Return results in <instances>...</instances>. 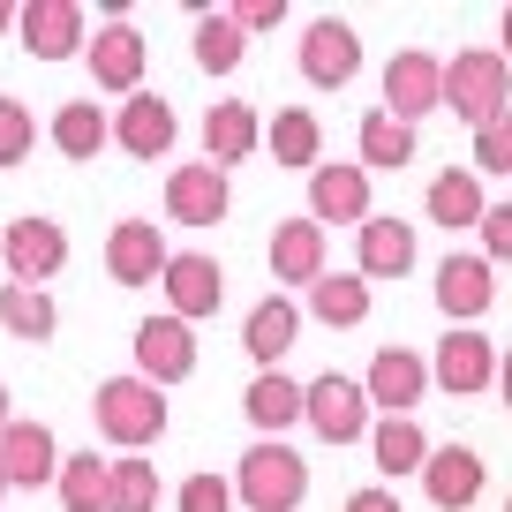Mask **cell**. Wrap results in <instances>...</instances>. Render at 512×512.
<instances>
[{"label":"cell","mask_w":512,"mask_h":512,"mask_svg":"<svg viewBox=\"0 0 512 512\" xmlns=\"http://www.w3.org/2000/svg\"><path fill=\"white\" fill-rule=\"evenodd\" d=\"M302 422L324 437V445H354V437H369V392L332 369V377L302 384Z\"/></svg>","instance_id":"cell-4"},{"label":"cell","mask_w":512,"mask_h":512,"mask_svg":"<svg viewBox=\"0 0 512 512\" xmlns=\"http://www.w3.org/2000/svg\"><path fill=\"white\" fill-rule=\"evenodd\" d=\"M347 512H400V497H392V490H354Z\"/></svg>","instance_id":"cell-41"},{"label":"cell","mask_w":512,"mask_h":512,"mask_svg":"<svg viewBox=\"0 0 512 512\" xmlns=\"http://www.w3.org/2000/svg\"><path fill=\"white\" fill-rule=\"evenodd\" d=\"M113 144H121L128 159H166V151H174V106H166L159 91H136L113 113Z\"/></svg>","instance_id":"cell-17"},{"label":"cell","mask_w":512,"mask_h":512,"mask_svg":"<svg viewBox=\"0 0 512 512\" xmlns=\"http://www.w3.org/2000/svg\"><path fill=\"white\" fill-rule=\"evenodd\" d=\"M61 475V445H53L46 422H8L0 430V482L8 490H38V482Z\"/></svg>","instance_id":"cell-12"},{"label":"cell","mask_w":512,"mask_h":512,"mask_svg":"<svg viewBox=\"0 0 512 512\" xmlns=\"http://www.w3.org/2000/svg\"><path fill=\"white\" fill-rule=\"evenodd\" d=\"M497 38H505V61H512V8H505V23H497Z\"/></svg>","instance_id":"cell-43"},{"label":"cell","mask_w":512,"mask_h":512,"mask_svg":"<svg viewBox=\"0 0 512 512\" xmlns=\"http://www.w3.org/2000/svg\"><path fill=\"white\" fill-rule=\"evenodd\" d=\"M369 452H377L384 475H407V467L430 460V437L415 430V415H407V422H369Z\"/></svg>","instance_id":"cell-33"},{"label":"cell","mask_w":512,"mask_h":512,"mask_svg":"<svg viewBox=\"0 0 512 512\" xmlns=\"http://www.w3.org/2000/svg\"><path fill=\"white\" fill-rule=\"evenodd\" d=\"M174 505H181V512H234V482H219V475H189Z\"/></svg>","instance_id":"cell-38"},{"label":"cell","mask_w":512,"mask_h":512,"mask_svg":"<svg viewBox=\"0 0 512 512\" xmlns=\"http://www.w3.org/2000/svg\"><path fill=\"white\" fill-rule=\"evenodd\" d=\"M234 497L249 512H294L309 497V460L294 445H279V437H264V445L241 452V475H234Z\"/></svg>","instance_id":"cell-2"},{"label":"cell","mask_w":512,"mask_h":512,"mask_svg":"<svg viewBox=\"0 0 512 512\" xmlns=\"http://www.w3.org/2000/svg\"><path fill=\"white\" fill-rule=\"evenodd\" d=\"M189 369H196V332L181 317H144L136 324V377L144 384L166 392V384H181Z\"/></svg>","instance_id":"cell-9"},{"label":"cell","mask_w":512,"mask_h":512,"mask_svg":"<svg viewBox=\"0 0 512 512\" xmlns=\"http://www.w3.org/2000/svg\"><path fill=\"white\" fill-rule=\"evenodd\" d=\"M497 392H505V407H512V347L497 354Z\"/></svg>","instance_id":"cell-42"},{"label":"cell","mask_w":512,"mask_h":512,"mask_svg":"<svg viewBox=\"0 0 512 512\" xmlns=\"http://www.w3.org/2000/svg\"><path fill=\"white\" fill-rule=\"evenodd\" d=\"M445 113H460V121L490 128L497 113L512 106V61L505 53H452L445 61V98H437Z\"/></svg>","instance_id":"cell-3"},{"label":"cell","mask_w":512,"mask_h":512,"mask_svg":"<svg viewBox=\"0 0 512 512\" xmlns=\"http://www.w3.org/2000/svg\"><path fill=\"white\" fill-rule=\"evenodd\" d=\"M106 144H113V121L98 106H83V98H76V106L53 113V151H61V159H98Z\"/></svg>","instance_id":"cell-30"},{"label":"cell","mask_w":512,"mask_h":512,"mask_svg":"<svg viewBox=\"0 0 512 512\" xmlns=\"http://www.w3.org/2000/svg\"><path fill=\"white\" fill-rule=\"evenodd\" d=\"M505 512H512V497H505Z\"/></svg>","instance_id":"cell-47"},{"label":"cell","mask_w":512,"mask_h":512,"mask_svg":"<svg viewBox=\"0 0 512 512\" xmlns=\"http://www.w3.org/2000/svg\"><path fill=\"white\" fill-rule=\"evenodd\" d=\"M159 287H166V302H174L181 324L211 317V309L226 302V272H219V256H204V249H174L166 272H159Z\"/></svg>","instance_id":"cell-8"},{"label":"cell","mask_w":512,"mask_h":512,"mask_svg":"<svg viewBox=\"0 0 512 512\" xmlns=\"http://www.w3.org/2000/svg\"><path fill=\"white\" fill-rule=\"evenodd\" d=\"M490 302H497L490 264H482V256H460V249H452L445 264H437V309H445L452 324H475Z\"/></svg>","instance_id":"cell-18"},{"label":"cell","mask_w":512,"mask_h":512,"mask_svg":"<svg viewBox=\"0 0 512 512\" xmlns=\"http://www.w3.org/2000/svg\"><path fill=\"white\" fill-rule=\"evenodd\" d=\"M294 332H302V309H294L287 294H272V302H256L249 317H241V347H249L256 369H279V354L294 347Z\"/></svg>","instance_id":"cell-23"},{"label":"cell","mask_w":512,"mask_h":512,"mask_svg":"<svg viewBox=\"0 0 512 512\" xmlns=\"http://www.w3.org/2000/svg\"><path fill=\"white\" fill-rule=\"evenodd\" d=\"M264 144H272L279 166H302V174H317V151H324V128L309 106H279V121L264 128Z\"/></svg>","instance_id":"cell-26"},{"label":"cell","mask_w":512,"mask_h":512,"mask_svg":"<svg viewBox=\"0 0 512 512\" xmlns=\"http://www.w3.org/2000/svg\"><path fill=\"white\" fill-rule=\"evenodd\" d=\"M241 415H249L264 437H279L287 422H302V384H294L287 369H256V384H249V400H241Z\"/></svg>","instance_id":"cell-25"},{"label":"cell","mask_w":512,"mask_h":512,"mask_svg":"<svg viewBox=\"0 0 512 512\" xmlns=\"http://www.w3.org/2000/svg\"><path fill=\"white\" fill-rule=\"evenodd\" d=\"M0 497H8V482H0Z\"/></svg>","instance_id":"cell-46"},{"label":"cell","mask_w":512,"mask_h":512,"mask_svg":"<svg viewBox=\"0 0 512 512\" xmlns=\"http://www.w3.org/2000/svg\"><path fill=\"white\" fill-rule=\"evenodd\" d=\"M415 159V128L407 121H392V113H369L362 121V174H400V166Z\"/></svg>","instance_id":"cell-29"},{"label":"cell","mask_w":512,"mask_h":512,"mask_svg":"<svg viewBox=\"0 0 512 512\" xmlns=\"http://www.w3.org/2000/svg\"><path fill=\"white\" fill-rule=\"evenodd\" d=\"M354 68H362V38H354V23L317 16L309 38H302V76L317 83V91H339V83H354Z\"/></svg>","instance_id":"cell-13"},{"label":"cell","mask_w":512,"mask_h":512,"mask_svg":"<svg viewBox=\"0 0 512 512\" xmlns=\"http://www.w3.org/2000/svg\"><path fill=\"white\" fill-rule=\"evenodd\" d=\"M362 392H369V407H384V422H407V407H422V392H430V362L415 347H377Z\"/></svg>","instance_id":"cell-7"},{"label":"cell","mask_w":512,"mask_h":512,"mask_svg":"<svg viewBox=\"0 0 512 512\" xmlns=\"http://www.w3.org/2000/svg\"><path fill=\"white\" fill-rule=\"evenodd\" d=\"M482 211H490V196H482L475 174L452 166V174L430 181V226H452V234H460V226H482Z\"/></svg>","instance_id":"cell-27"},{"label":"cell","mask_w":512,"mask_h":512,"mask_svg":"<svg viewBox=\"0 0 512 512\" xmlns=\"http://www.w3.org/2000/svg\"><path fill=\"white\" fill-rule=\"evenodd\" d=\"M0 31H16V8H8V0H0Z\"/></svg>","instance_id":"cell-44"},{"label":"cell","mask_w":512,"mask_h":512,"mask_svg":"<svg viewBox=\"0 0 512 512\" xmlns=\"http://www.w3.org/2000/svg\"><path fill=\"white\" fill-rule=\"evenodd\" d=\"M166 241H159V226L151 219H121L106 234V272H113V287H159V272H166Z\"/></svg>","instance_id":"cell-11"},{"label":"cell","mask_w":512,"mask_h":512,"mask_svg":"<svg viewBox=\"0 0 512 512\" xmlns=\"http://www.w3.org/2000/svg\"><path fill=\"white\" fill-rule=\"evenodd\" d=\"M309 219L317 226H362L369 219V174L317 159V174H309Z\"/></svg>","instance_id":"cell-16"},{"label":"cell","mask_w":512,"mask_h":512,"mask_svg":"<svg viewBox=\"0 0 512 512\" xmlns=\"http://www.w3.org/2000/svg\"><path fill=\"white\" fill-rule=\"evenodd\" d=\"M256 144H264V128H256V106H249V98H219V106L204 113V151H211V166H219V174H226V166H241Z\"/></svg>","instance_id":"cell-22"},{"label":"cell","mask_w":512,"mask_h":512,"mask_svg":"<svg viewBox=\"0 0 512 512\" xmlns=\"http://www.w3.org/2000/svg\"><path fill=\"white\" fill-rule=\"evenodd\" d=\"M8 422H16V415H8V392H0V430H8Z\"/></svg>","instance_id":"cell-45"},{"label":"cell","mask_w":512,"mask_h":512,"mask_svg":"<svg viewBox=\"0 0 512 512\" xmlns=\"http://www.w3.org/2000/svg\"><path fill=\"white\" fill-rule=\"evenodd\" d=\"M16 38H23V53H38V61H68L76 46H91L76 0H31V8H16Z\"/></svg>","instance_id":"cell-14"},{"label":"cell","mask_w":512,"mask_h":512,"mask_svg":"<svg viewBox=\"0 0 512 512\" xmlns=\"http://www.w3.org/2000/svg\"><path fill=\"white\" fill-rule=\"evenodd\" d=\"M106 467L113 460H98V452H76V460H61V512H106Z\"/></svg>","instance_id":"cell-34"},{"label":"cell","mask_w":512,"mask_h":512,"mask_svg":"<svg viewBox=\"0 0 512 512\" xmlns=\"http://www.w3.org/2000/svg\"><path fill=\"white\" fill-rule=\"evenodd\" d=\"M0 256H8L16 287H46V279L68 264V234L46 219V211H31V219H16L8 234H0Z\"/></svg>","instance_id":"cell-6"},{"label":"cell","mask_w":512,"mask_h":512,"mask_svg":"<svg viewBox=\"0 0 512 512\" xmlns=\"http://www.w3.org/2000/svg\"><path fill=\"white\" fill-rule=\"evenodd\" d=\"M31 144H38L31 106H23V98H0V166H23V159H31Z\"/></svg>","instance_id":"cell-36"},{"label":"cell","mask_w":512,"mask_h":512,"mask_svg":"<svg viewBox=\"0 0 512 512\" xmlns=\"http://www.w3.org/2000/svg\"><path fill=\"white\" fill-rule=\"evenodd\" d=\"M0 324H8L23 347H46L53 324H61V309H53L46 287H0Z\"/></svg>","instance_id":"cell-28"},{"label":"cell","mask_w":512,"mask_h":512,"mask_svg":"<svg viewBox=\"0 0 512 512\" xmlns=\"http://www.w3.org/2000/svg\"><path fill=\"white\" fill-rule=\"evenodd\" d=\"M309 309H317L324 324H362L369 317V279L362 272H324L317 287H309Z\"/></svg>","instance_id":"cell-32"},{"label":"cell","mask_w":512,"mask_h":512,"mask_svg":"<svg viewBox=\"0 0 512 512\" xmlns=\"http://www.w3.org/2000/svg\"><path fill=\"white\" fill-rule=\"evenodd\" d=\"M226 16L241 23V38H249V31H279V16H287V0H241V8H226Z\"/></svg>","instance_id":"cell-39"},{"label":"cell","mask_w":512,"mask_h":512,"mask_svg":"<svg viewBox=\"0 0 512 512\" xmlns=\"http://www.w3.org/2000/svg\"><path fill=\"white\" fill-rule=\"evenodd\" d=\"M241 53H249V38H241L234 16H196V68H211V76H234Z\"/></svg>","instance_id":"cell-35"},{"label":"cell","mask_w":512,"mask_h":512,"mask_svg":"<svg viewBox=\"0 0 512 512\" xmlns=\"http://www.w3.org/2000/svg\"><path fill=\"white\" fill-rule=\"evenodd\" d=\"M106 512H159V467L151 460H113L106 467Z\"/></svg>","instance_id":"cell-31"},{"label":"cell","mask_w":512,"mask_h":512,"mask_svg":"<svg viewBox=\"0 0 512 512\" xmlns=\"http://www.w3.org/2000/svg\"><path fill=\"white\" fill-rule=\"evenodd\" d=\"M422 490H430L445 512H467V505L482 497V452H467V445H430V460H422Z\"/></svg>","instance_id":"cell-19"},{"label":"cell","mask_w":512,"mask_h":512,"mask_svg":"<svg viewBox=\"0 0 512 512\" xmlns=\"http://www.w3.org/2000/svg\"><path fill=\"white\" fill-rule=\"evenodd\" d=\"M91 415H98V437H106V445L144 452L151 437H166V392L144 384V377H106L98 400H91Z\"/></svg>","instance_id":"cell-1"},{"label":"cell","mask_w":512,"mask_h":512,"mask_svg":"<svg viewBox=\"0 0 512 512\" xmlns=\"http://www.w3.org/2000/svg\"><path fill=\"white\" fill-rule=\"evenodd\" d=\"M475 174H512V106L490 128H475Z\"/></svg>","instance_id":"cell-37"},{"label":"cell","mask_w":512,"mask_h":512,"mask_svg":"<svg viewBox=\"0 0 512 512\" xmlns=\"http://www.w3.org/2000/svg\"><path fill=\"white\" fill-rule=\"evenodd\" d=\"M415 272V226L407 219H362V279H407Z\"/></svg>","instance_id":"cell-24"},{"label":"cell","mask_w":512,"mask_h":512,"mask_svg":"<svg viewBox=\"0 0 512 512\" xmlns=\"http://www.w3.org/2000/svg\"><path fill=\"white\" fill-rule=\"evenodd\" d=\"M226 204H234V189H226L219 166H174L166 174V211H174V226H219Z\"/></svg>","instance_id":"cell-15"},{"label":"cell","mask_w":512,"mask_h":512,"mask_svg":"<svg viewBox=\"0 0 512 512\" xmlns=\"http://www.w3.org/2000/svg\"><path fill=\"white\" fill-rule=\"evenodd\" d=\"M482 249L512 264V204H490V211H482Z\"/></svg>","instance_id":"cell-40"},{"label":"cell","mask_w":512,"mask_h":512,"mask_svg":"<svg viewBox=\"0 0 512 512\" xmlns=\"http://www.w3.org/2000/svg\"><path fill=\"white\" fill-rule=\"evenodd\" d=\"M430 377L445 384V392H490L497 384V347L475 332V324H452L445 339H437V362H430Z\"/></svg>","instance_id":"cell-10"},{"label":"cell","mask_w":512,"mask_h":512,"mask_svg":"<svg viewBox=\"0 0 512 512\" xmlns=\"http://www.w3.org/2000/svg\"><path fill=\"white\" fill-rule=\"evenodd\" d=\"M272 279H279V287H317V279H324V226L317 219H279Z\"/></svg>","instance_id":"cell-20"},{"label":"cell","mask_w":512,"mask_h":512,"mask_svg":"<svg viewBox=\"0 0 512 512\" xmlns=\"http://www.w3.org/2000/svg\"><path fill=\"white\" fill-rule=\"evenodd\" d=\"M83 53H91L98 91H121V98L144 91V38L128 31V23H106V31H98V46H83Z\"/></svg>","instance_id":"cell-21"},{"label":"cell","mask_w":512,"mask_h":512,"mask_svg":"<svg viewBox=\"0 0 512 512\" xmlns=\"http://www.w3.org/2000/svg\"><path fill=\"white\" fill-rule=\"evenodd\" d=\"M437 98H445V61H437V53H415V46L392 53V68H384V113L415 128L422 113H437Z\"/></svg>","instance_id":"cell-5"}]
</instances>
